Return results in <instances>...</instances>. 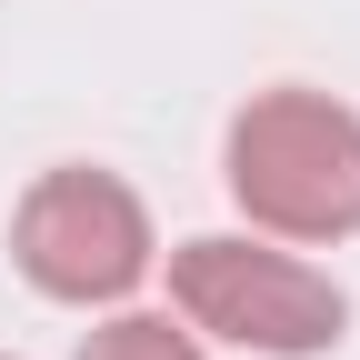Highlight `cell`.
<instances>
[{
  "label": "cell",
  "mask_w": 360,
  "mask_h": 360,
  "mask_svg": "<svg viewBox=\"0 0 360 360\" xmlns=\"http://www.w3.org/2000/svg\"><path fill=\"white\" fill-rule=\"evenodd\" d=\"M231 200L281 240L360 231V120L321 90H260L231 120Z\"/></svg>",
  "instance_id": "1"
},
{
  "label": "cell",
  "mask_w": 360,
  "mask_h": 360,
  "mask_svg": "<svg viewBox=\"0 0 360 360\" xmlns=\"http://www.w3.org/2000/svg\"><path fill=\"white\" fill-rule=\"evenodd\" d=\"M11 250L20 270L51 300H120L130 281L150 270V210L130 180L110 170H51L11 220Z\"/></svg>",
  "instance_id": "3"
},
{
  "label": "cell",
  "mask_w": 360,
  "mask_h": 360,
  "mask_svg": "<svg viewBox=\"0 0 360 360\" xmlns=\"http://www.w3.org/2000/svg\"><path fill=\"white\" fill-rule=\"evenodd\" d=\"M80 360H200V340L170 330L160 310H120V321H101V330L80 340Z\"/></svg>",
  "instance_id": "4"
},
{
  "label": "cell",
  "mask_w": 360,
  "mask_h": 360,
  "mask_svg": "<svg viewBox=\"0 0 360 360\" xmlns=\"http://www.w3.org/2000/svg\"><path fill=\"white\" fill-rule=\"evenodd\" d=\"M170 300L191 330H220L240 350H270V360H310L330 350L350 300L330 270H310L290 250H250V240H180L170 250Z\"/></svg>",
  "instance_id": "2"
}]
</instances>
